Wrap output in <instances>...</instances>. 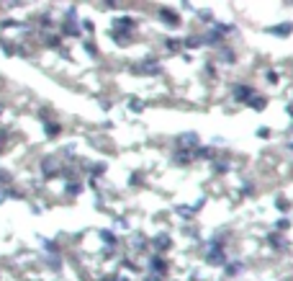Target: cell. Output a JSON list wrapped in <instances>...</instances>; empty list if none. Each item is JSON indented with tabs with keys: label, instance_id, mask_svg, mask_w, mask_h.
Wrapping results in <instances>:
<instances>
[{
	"label": "cell",
	"instance_id": "obj_1",
	"mask_svg": "<svg viewBox=\"0 0 293 281\" xmlns=\"http://www.w3.org/2000/svg\"><path fill=\"white\" fill-rule=\"evenodd\" d=\"M149 266H152V271H154V273H165V268H167V263L162 261V258H160V255H154Z\"/></svg>",
	"mask_w": 293,
	"mask_h": 281
},
{
	"label": "cell",
	"instance_id": "obj_2",
	"mask_svg": "<svg viewBox=\"0 0 293 281\" xmlns=\"http://www.w3.org/2000/svg\"><path fill=\"white\" fill-rule=\"evenodd\" d=\"M154 248H157V250H167V248H170V237H167V235L154 237Z\"/></svg>",
	"mask_w": 293,
	"mask_h": 281
},
{
	"label": "cell",
	"instance_id": "obj_3",
	"mask_svg": "<svg viewBox=\"0 0 293 281\" xmlns=\"http://www.w3.org/2000/svg\"><path fill=\"white\" fill-rule=\"evenodd\" d=\"M80 191H82V186H80V183H75V181H72L70 186H67V193H70V196H77Z\"/></svg>",
	"mask_w": 293,
	"mask_h": 281
},
{
	"label": "cell",
	"instance_id": "obj_4",
	"mask_svg": "<svg viewBox=\"0 0 293 281\" xmlns=\"http://www.w3.org/2000/svg\"><path fill=\"white\" fill-rule=\"evenodd\" d=\"M57 132H59L57 124H47V134H57Z\"/></svg>",
	"mask_w": 293,
	"mask_h": 281
},
{
	"label": "cell",
	"instance_id": "obj_5",
	"mask_svg": "<svg viewBox=\"0 0 293 281\" xmlns=\"http://www.w3.org/2000/svg\"><path fill=\"white\" fill-rule=\"evenodd\" d=\"M0 114H3V106H0Z\"/></svg>",
	"mask_w": 293,
	"mask_h": 281
}]
</instances>
